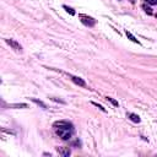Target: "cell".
Segmentation results:
<instances>
[{"mask_svg": "<svg viewBox=\"0 0 157 157\" xmlns=\"http://www.w3.org/2000/svg\"><path fill=\"white\" fill-rule=\"evenodd\" d=\"M142 7H144V10H145V11H146L148 15H151V13H152V10H151L148 6H146V5H142Z\"/></svg>", "mask_w": 157, "mask_h": 157, "instance_id": "obj_14", "label": "cell"}, {"mask_svg": "<svg viewBox=\"0 0 157 157\" xmlns=\"http://www.w3.org/2000/svg\"><path fill=\"white\" fill-rule=\"evenodd\" d=\"M52 99H53V101H55V102H59V103H63V104L65 103L64 101H60V99H58V98H52Z\"/></svg>", "mask_w": 157, "mask_h": 157, "instance_id": "obj_16", "label": "cell"}, {"mask_svg": "<svg viewBox=\"0 0 157 157\" xmlns=\"http://www.w3.org/2000/svg\"><path fill=\"white\" fill-rule=\"evenodd\" d=\"M80 18H81V22L87 26V27H93L96 25V20L91 16H87V15H80Z\"/></svg>", "mask_w": 157, "mask_h": 157, "instance_id": "obj_3", "label": "cell"}, {"mask_svg": "<svg viewBox=\"0 0 157 157\" xmlns=\"http://www.w3.org/2000/svg\"><path fill=\"white\" fill-rule=\"evenodd\" d=\"M55 130H56V135L59 137H61L64 141H67L71 139L72 130H67V129H55Z\"/></svg>", "mask_w": 157, "mask_h": 157, "instance_id": "obj_1", "label": "cell"}, {"mask_svg": "<svg viewBox=\"0 0 157 157\" xmlns=\"http://www.w3.org/2000/svg\"><path fill=\"white\" fill-rule=\"evenodd\" d=\"M128 118L134 121V123H140V117L137 114H134V113H128Z\"/></svg>", "mask_w": 157, "mask_h": 157, "instance_id": "obj_7", "label": "cell"}, {"mask_svg": "<svg viewBox=\"0 0 157 157\" xmlns=\"http://www.w3.org/2000/svg\"><path fill=\"white\" fill-rule=\"evenodd\" d=\"M107 101H109V102H110L113 105H115V107H118V105H119V103H118L115 99H113L112 97H107Z\"/></svg>", "mask_w": 157, "mask_h": 157, "instance_id": "obj_11", "label": "cell"}, {"mask_svg": "<svg viewBox=\"0 0 157 157\" xmlns=\"http://www.w3.org/2000/svg\"><path fill=\"white\" fill-rule=\"evenodd\" d=\"M64 9L70 13V15H75V11H74V9H71V7H69V6H66V5H64Z\"/></svg>", "mask_w": 157, "mask_h": 157, "instance_id": "obj_12", "label": "cell"}, {"mask_svg": "<svg viewBox=\"0 0 157 157\" xmlns=\"http://www.w3.org/2000/svg\"><path fill=\"white\" fill-rule=\"evenodd\" d=\"M125 34H126V37H128V38H129L131 42H134V43H137V44L140 43V42H139V40H137V39H136V38H135V37H134V36H132L130 32H128V31H126V32H125Z\"/></svg>", "mask_w": 157, "mask_h": 157, "instance_id": "obj_9", "label": "cell"}, {"mask_svg": "<svg viewBox=\"0 0 157 157\" xmlns=\"http://www.w3.org/2000/svg\"><path fill=\"white\" fill-rule=\"evenodd\" d=\"M92 104H93V105H96L97 108H99L102 112H105V108H104L103 105H101V104H98V103H96V102H92Z\"/></svg>", "mask_w": 157, "mask_h": 157, "instance_id": "obj_13", "label": "cell"}, {"mask_svg": "<svg viewBox=\"0 0 157 157\" xmlns=\"http://www.w3.org/2000/svg\"><path fill=\"white\" fill-rule=\"evenodd\" d=\"M9 107L10 108H27L28 107V104H26V103H11V104H9Z\"/></svg>", "mask_w": 157, "mask_h": 157, "instance_id": "obj_8", "label": "cell"}, {"mask_svg": "<svg viewBox=\"0 0 157 157\" xmlns=\"http://www.w3.org/2000/svg\"><path fill=\"white\" fill-rule=\"evenodd\" d=\"M58 152H59L61 156L66 157V156L70 155V148H69V147H60V148H58Z\"/></svg>", "mask_w": 157, "mask_h": 157, "instance_id": "obj_6", "label": "cell"}, {"mask_svg": "<svg viewBox=\"0 0 157 157\" xmlns=\"http://www.w3.org/2000/svg\"><path fill=\"white\" fill-rule=\"evenodd\" d=\"M53 126L55 129H67V130H72V124L70 121L66 120H58L53 124Z\"/></svg>", "mask_w": 157, "mask_h": 157, "instance_id": "obj_2", "label": "cell"}, {"mask_svg": "<svg viewBox=\"0 0 157 157\" xmlns=\"http://www.w3.org/2000/svg\"><path fill=\"white\" fill-rule=\"evenodd\" d=\"M31 99H32V101H33L34 103H37V104H39V105H40L42 108H47V105H45V104H44V103H43L42 101H39V99H36V98H31Z\"/></svg>", "mask_w": 157, "mask_h": 157, "instance_id": "obj_10", "label": "cell"}, {"mask_svg": "<svg viewBox=\"0 0 157 157\" xmlns=\"http://www.w3.org/2000/svg\"><path fill=\"white\" fill-rule=\"evenodd\" d=\"M70 77H71V81H72L75 85H77V86H81V87H85V86H86L85 81H83L81 77H78V76H70Z\"/></svg>", "mask_w": 157, "mask_h": 157, "instance_id": "obj_5", "label": "cell"}, {"mask_svg": "<svg viewBox=\"0 0 157 157\" xmlns=\"http://www.w3.org/2000/svg\"><path fill=\"white\" fill-rule=\"evenodd\" d=\"M5 40H6V43H7L12 49H15L16 52H21V50H22L21 44H20L18 42H16L15 39H11V38H10V39H5Z\"/></svg>", "mask_w": 157, "mask_h": 157, "instance_id": "obj_4", "label": "cell"}, {"mask_svg": "<svg viewBox=\"0 0 157 157\" xmlns=\"http://www.w3.org/2000/svg\"><path fill=\"white\" fill-rule=\"evenodd\" d=\"M156 17H157V15H156Z\"/></svg>", "mask_w": 157, "mask_h": 157, "instance_id": "obj_17", "label": "cell"}, {"mask_svg": "<svg viewBox=\"0 0 157 157\" xmlns=\"http://www.w3.org/2000/svg\"><path fill=\"white\" fill-rule=\"evenodd\" d=\"M145 1L150 5H157V0H145Z\"/></svg>", "mask_w": 157, "mask_h": 157, "instance_id": "obj_15", "label": "cell"}]
</instances>
